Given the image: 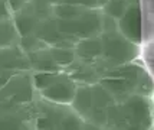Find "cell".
Listing matches in <instances>:
<instances>
[{"mask_svg": "<svg viewBox=\"0 0 154 130\" xmlns=\"http://www.w3.org/2000/svg\"><path fill=\"white\" fill-rule=\"evenodd\" d=\"M98 82L109 91L117 103L124 101L133 94L141 96V88L146 84H151L144 69L133 62L105 69Z\"/></svg>", "mask_w": 154, "mask_h": 130, "instance_id": "1", "label": "cell"}, {"mask_svg": "<svg viewBox=\"0 0 154 130\" xmlns=\"http://www.w3.org/2000/svg\"><path fill=\"white\" fill-rule=\"evenodd\" d=\"M100 36L102 41L101 64L105 69L133 62L140 55V45L128 41L118 32V29L101 32Z\"/></svg>", "mask_w": 154, "mask_h": 130, "instance_id": "2", "label": "cell"}, {"mask_svg": "<svg viewBox=\"0 0 154 130\" xmlns=\"http://www.w3.org/2000/svg\"><path fill=\"white\" fill-rule=\"evenodd\" d=\"M56 23L60 33L66 35L75 41L82 38L100 36L102 32V12L100 9H85L74 19H56Z\"/></svg>", "mask_w": 154, "mask_h": 130, "instance_id": "3", "label": "cell"}, {"mask_svg": "<svg viewBox=\"0 0 154 130\" xmlns=\"http://www.w3.org/2000/svg\"><path fill=\"white\" fill-rule=\"evenodd\" d=\"M75 90H76V82L66 72L60 71L58 78L51 82L48 87L40 90L39 94L42 97V100H45L51 104L69 106L75 96Z\"/></svg>", "mask_w": 154, "mask_h": 130, "instance_id": "4", "label": "cell"}, {"mask_svg": "<svg viewBox=\"0 0 154 130\" xmlns=\"http://www.w3.org/2000/svg\"><path fill=\"white\" fill-rule=\"evenodd\" d=\"M117 29L135 45L143 43V9L140 3H131L117 21Z\"/></svg>", "mask_w": 154, "mask_h": 130, "instance_id": "5", "label": "cell"}, {"mask_svg": "<svg viewBox=\"0 0 154 130\" xmlns=\"http://www.w3.org/2000/svg\"><path fill=\"white\" fill-rule=\"evenodd\" d=\"M76 59L87 62H97L102 56V41L101 36H91L78 39L74 45Z\"/></svg>", "mask_w": 154, "mask_h": 130, "instance_id": "6", "label": "cell"}, {"mask_svg": "<svg viewBox=\"0 0 154 130\" xmlns=\"http://www.w3.org/2000/svg\"><path fill=\"white\" fill-rule=\"evenodd\" d=\"M12 19H13L17 33L19 36H25V35H32L35 33L36 27L39 25V22L42 21L39 16L36 14L33 10V7L30 3H26L25 6L19 9L17 12L12 13Z\"/></svg>", "mask_w": 154, "mask_h": 130, "instance_id": "7", "label": "cell"}, {"mask_svg": "<svg viewBox=\"0 0 154 130\" xmlns=\"http://www.w3.org/2000/svg\"><path fill=\"white\" fill-rule=\"evenodd\" d=\"M69 106H71V109L74 110V113L76 116H79L84 122H87L89 116H91L92 109H94L91 85H88V84H76L75 96Z\"/></svg>", "mask_w": 154, "mask_h": 130, "instance_id": "8", "label": "cell"}, {"mask_svg": "<svg viewBox=\"0 0 154 130\" xmlns=\"http://www.w3.org/2000/svg\"><path fill=\"white\" fill-rule=\"evenodd\" d=\"M27 58L35 71H62L52 59L48 46L39 51H35V52H29Z\"/></svg>", "mask_w": 154, "mask_h": 130, "instance_id": "9", "label": "cell"}, {"mask_svg": "<svg viewBox=\"0 0 154 130\" xmlns=\"http://www.w3.org/2000/svg\"><path fill=\"white\" fill-rule=\"evenodd\" d=\"M49 54L52 56V59L55 61V64L59 67L62 71L69 67L72 62L76 59L74 52V46H58V45H52L48 46Z\"/></svg>", "mask_w": 154, "mask_h": 130, "instance_id": "10", "label": "cell"}, {"mask_svg": "<svg viewBox=\"0 0 154 130\" xmlns=\"http://www.w3.org/2000/svg\"><path fill=\"white\" fill-rule=\"evenodd\" d=\"M19 33L12 17L0 21V49H7L17 43Z\"/></svg>", "mask_w": 154, "mask_h": 130, "instance_id": "11", "label": "cell"}, {"mask_svg": "<svg viewBox=\"0 0 154 130\" xmlns=\"http://www.w3.org/2000/svg\"><path fill=\"white\" fill-rule=\"evenodd\" d=\"M91 93H92V104L94 109H101V110H107L109 106H112L114 103H117L114 100V97L109 94L104 85H101L100 82H95L91 85Z\"/></svg>", "mask_w": 154, "mask_h": 130, "instance_id": "12", "label": "cell"}, {"mask_svg": "<svg viewBox=\"0 0 154 130\" xmlns=\"http://www.w3.org/2000/svg\"><path fill=\"white\" fill-rule=\"evenodd\" d=\"M85 10V7L71 5L66 2H60L58 5L52 6V14L59 21H68V19H74L75 16H78Z\"/></svg>", "mask_w": 154, "mask_h": 130, "instance_id": "13", "label": "cell"}, {"mask_svg": "<svg viewBox=\"0 0 154 130\" xmlns=\"http://www.w3.org/2000/svg\"><path fill=\"white\" fill-rule=\"evenodd\" d=\"M128 6H130L128 0H107L105 5L101 7L100 10L104 14H107V16L112 17L115 21H118L121 16L124 14V12L127 10Z\"/></svg>", "mask_w": 154, "mask_h": 130, "instance_id": "14", "label": "cell"}, {"mask_svg": "<svg viewBox=\"0 0 154 130\" xmlns=\"http://www.w3.org/2000/svg\"><path fill=\"white\" fill-rule=\"evenodd\" d=\"M17 43L20 45V48L23 49V52H35V51H39L42 48H46L48 45L43 41H40L39 38L35 33L32 35H25V36H19Z\"/></svg>", "mask_w": 154, "mask_h": 130, "instance_id": "15", "label": "cell"}, {"mask_svg": "<svg viewBox=\"0 0 154 130\" xmlns=\"http://www.w3.org/2000/svg\"><path fill=\"white\" fill-rule=\"evenodd\" d=\"M59 74H60V71H36L33 75L35 88L38 90V91L43 90L52 81H55Z\"/></svg>", "mask_w": 154, "mask_h": 130, "instance_id": "16", "label": "cell"}, {"mask_svg": "<svg viewBox=\"0 0 154 130\" xmlns=\"http://www.w3.org/2000/svg\"><path fill=\"white\" fill-rule=\"evenodd\" d=\"M62 2L85 7V9H101V7L105 5L107 0H62Z\"/></svg>", "mask_w": 154, "mask_h": 130, "instance_id": "17", "label": "cell"}, {"mask_svg": "<svg viewBox=\"0 0 154 130\" xmlns=\"http://www.w3.org/2000/svg\"><path fill=\"white\" fill-rule=\"evenodd\" d=\"M6 2H7V6H9V9H10V12H12V13H14V12H17L19 9H22V7L25 6L26 3L32 2V0H6Z\"/></svg>", "mask_w": 154, "mask_h": 130, "instance_id": "18", "label": "cell"}, {"mask_svg": "<svg viewBox=\"0 0 154 130\" xmlns=\"http://www.w3.org/2000/svg\"><path fill=\"white\" fill-rule=\"evenodd\" d=\"M12 17V12L7 6L6 0H0V21H5V19H9Z\"/></svg>", "mask_w": 154, "mask_h": 130, "instance_id": "19", "label": "cell"}, {"mask_svg": "<svg viewBox=\"0 0 154 130\" xmlns=\"http://www.w3.org/2000/svg\"><path fill=\"white\" fill-rule=\"evenodd\" d=\"M46 2H48V3H51L52 6H55V5H58V3H60L62 0H46Z\"/></svg>", "mask_w": 154, "mask_h": 130, "instance_id": "20", "label": "cell"}]
</instances>
